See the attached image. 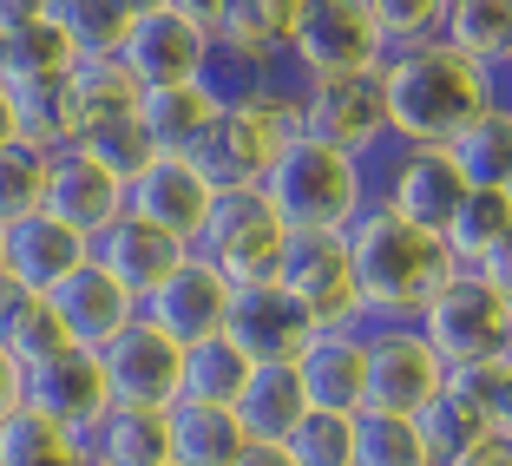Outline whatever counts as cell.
<instances>
[{"mask_svg": "<svg viewBox=\"0 0 512 466\" xmlns=\"http://www.w3.org/2000/svg\"><path fill=\"white\" fill-rule=\"evenodd\" d=\"M381 99H388V145L447 151L499 99V86L473 73L460 53H447L440 40H427L381 60Z\"/></svg>", "mask_w": 512, "mask_h": 466, "instance_id": "1", "label": "cell"}, {"mask_svg": "<svg viewBox=\"0 0 512 466\" xmlns=\"http://www.w3.org/2000/svg\"><path fill=\"white\" fill-rule=\"evenodd\" d=\"M342 237H348L355 296H362V329H375V322H414L421 302L453 276L447 243L414 230V224H401L381 197L342 230Z\"/></svg>", "mask_w": 512, "mask_h": 466, "instance_id": "2", "label": "cell"}, {"mask_svg": "<svg viewBox=\"0 0 512 466\" xmlns=\"http://www.w3.org/2000/svg\"><path fill=\"white\" fill-rule=\"evenodd\" d=\"M263 204L283 230H348L375 204V165L296 132L263 178Z\"/></svg>", "mask_w": 512, "mask_h": 466, "instance_id": "3", "label": "cell"}, {"mask_svg": "<svg viewBox=\"0 0 512 466\" xmlns=\"http://www.w3.org/2000/svg\"><path fill=\"white\" fill-rule=\"evenodd\" d=\"M296 132H302L296 125V86L276 79V86L250 92V99H237V106H217V119L204 125V138H197L184 158L204 171V184H211L217 197L224 191H263L276 151H283Z\"/></svg>", "mask_w": 512, "mask_h": 466, "instance_id": "4", "label": "cell"}, {"mask_svg": "<svg viewBox=\"0 0 512 466\" xmlns=\"http://www.w3.org/2000/svg\"><path fill=\"white\" fill-rule=\"evenodd\" d=\"M414 335L440 355V368H480L493 355H512V296L480 283L473 270H453L434 296L421 302Z\"/></svg>", "mask_w": 512, "mask_h": 466, "instance_id": "5", "label": "cell"}, {"mask_svg": "<svg viewBox=\"0 0 512 466\" xmlns=\"http://www.w3.org/2000/svg\"><path fill=\"white\" fill-rule=\"evenodd\" d=\"M381 60H388V46H381V33H375L368 0H302L283 79L289 86H329V79L381 73Z\"/></svg>", "mask_w": 512, "mask_h": 466, "instance_id": "6", "label": "cell"}, {"mask_svg": "<svg viewBox=\"0 0 512 466\" xmlns=\"http://www.w3.org/2000/svg\"><path fill=\"white\" fill-rule=\"evenodd\" d=\"M283 243H289V230L276 224V211L263 204V191H224L211 204L204 237H197V256H204L230 289H250V283H276Z\"/></svg>", "mask_w": 512, "mask_h": 466, "instance_id": "7", "label": "cell"}, {"mask_svg": "<svg viewBox=\"0 0 512 466\" xmlns=\"http://www.w3.org/2000/svg\"><path fill=\"white\" fill-rule=\"evenodd\" d=\"M276 283L302 302V316L316 322V329H362V296H355L342 230H289Z\"/></svg>", "mask_w": 512, "mask_h": 466, "instance_id": "8", "label": "cell"}, {"mask_svg": "<svg viewBox=\"0 0 512 466\" xmlns=\"http://www.w3.org/2000/svg\"><path fill=\"white\" fill-rule=\"evenodd\" d=\"M362 368H368V407L362 414H401V421H414L447 388V368L414 335V322H375V329H362Z\"/></svg>", "mask_w": 512, "mask_h": 466, "instance_id": "9", "label": "cell"}, {"mask_svg": "<svg viewBox=\"0 0 512 466\" xmlns=\"http://www.w3.org/2000/svg\"><path fill=\"white\" fill-rule=\"evenodd\" d=\"M296 125H302V138H322V145L375 165L381 151H388V99H381V73L329 79V86H296Z\"/></svg>", "mask_w": 512, "mask_h": 466, "instance_id": "10", "label": "cell"}, {"mask_svg": "<svg viewBox=\"0 0 512 466\" xmlns=\"http://www.w3.org/2000/svg\"><path fill=\"white\" fill-rule=\"evenodd\" d=\"M375 197L401 217V224H414V230H427V237L447 243L453 217H460V204H467V184H460V171L447 165V151L388 145L375 158Z\"/></svg>", "mask_w": 512, "mask_h": 466, "instance_id": "11", "label": "cell"}, {"mask_svg": "<svg viewBox=\"0 0 512 466\" xmlns=\"http://www.w3.org/2000/svg\"><path fill=\"white\" fill-rule=\"evenodd\" d=\"M20 407L40 414L46 427H60L66 440H86L112 414V388H106L99 355L92 348H60V355L33 361L27 381H20Z\"/></svg>", "mask_w": 512, "mask_h": 466, "instance_id": "12", "label": "cell"}, {"mask_svg": "<svg viewBox=\"0 0 512 466\" xmlns=\"http://www.w3.org/2000/svg\"><path fill=\"white\" fill-rule=\"evenodd\" d=\"M99 368H106L112 407H145V414H171L184 388V348L165 329H151L145 316H132L106 348H99Z\"/></svg>", "mask_w": 512, "mask_h": 466, "instance_id": "13", "label": "cell"}, {"mask_svg": "<svg viewBox=\"0 0 512 466\" xmlns=\"http://www.w3.org/2000/svg\"><path fill=\"white\" fill-rule=\"evenodd\" d=\"M132 66L138 86H191L204 79V60H211V33L191 20L184 0H138V20H132V40L119 53Z\"/></svg>", "mask_w": 512, "mask_h": 466, "instance_id": "14", "label": "cell"}, {"mask_svg": "<svg viewBox=\"0 0 512 466\" xmlns=\"http://www.w3.org/2000/svg\"><path fill=\"white\" fill-rule=\"evenodd\" d=\"M211 204H217V191L204 184V171L184 151H151L132 171V184H125V217L165 230V237L191 243V250L204 237V224H211Z\"/></svg>", "mask_w": 512, "mask_h": 466, "instance_id": "15", "label": "cell"}, {"mask_svg": "<svg viewBox=\"0 0 512 466\" xmlns=\"http://www.w3.org/2000/svg\"><path fill=\"white\" fill-rule=\"evenodd\" d=\"M316 322L302 316V302L283 283H250L230 289V316H224V342L237 348L250 368H296V355L316 342Z\"/></svg>", "mask_w": 512, "mask_h": 466, "instance_id": "16", "label": "cell"}, {"mask_svg": "<svg viewBox=\"0 0 512 466\" xmlns=\"http://www.w3.org/2000/svg\"><path fill=\"white\" fill-rule=\"evenodd\" d=\"M46 217L53 224H66L73 237L99 243L112 224L125 217V178L119 171H106L92 151L66 145L53 151V178H46Z\"/></svg>", "mask_w": 512, "mask_h": 466, "instance_id": "17", "label": "cell"}, {"mask_svg": "<svg viewBox=\"0 0 512 466\" xmlns=\"http://www.w3.org/2000/svg\"><path fill=\"white\" fill-rule=\"evenodd\" d=\"M138 316L151 322V329H165L178 348H197L211 342V335H224V316H230V283L204 263V256L191 250V263H184L171 283H158L145 296V309Z\"/></svg>", "mask_w": 512, "mask_h": 466, "instance_id": "18", "label": "cell"}, {"mask_svg": "<svg viewBox=\"0 0 512 466\" xmlns=\"http://www.w3.org/2000/svg\"><path fill=\"white\" fill-rule=\"evenodd\" d=\"M92 263L112 276V283L125 289V296L145 309V296L158 283H171V276L191 263V243H178V237H165V230H151V224H138V217H119V224L106 230V237L92 243Z\"/></svg>", "mask_w": 512, "mask_h": 466, "instance_id": "19", "label": "cell"}, {"mask_svg": "<svg viewBox=\"0 0 512 466\" xmlns=\"http://www.w3.org/2000/svg\"><path fill=\"white\" fill-rule=\"evenodd\" d=\"M296 381L309 394V414H362L368 407V368H362V329H322L296 355Z\"/></svg>", "mask_w": 512, "mask_h": 466, "instance_id": "20", "label": "cell"}, {"mask_svg": "<svg viewBox=\"0 0 512 466\" xmlns=\"http://www.w3.org/2000/svg\"><path fill=\"white\" fill-rule=\"evenodd\" d=\"M46 296H53V316H60L66 342H73V348H92V355H99V348H106L112 335L138 316V302L125 296V289L112 283L99 263H79V270L66 276L60 289H46Z\"/></svg>", "mask_w": 512, "mask_h": 466, "instance_id": "21", "label": "cell"}, {"mask_svg": "<svg viewBox=\"0 0 512 466\" xmlns=\"http://www.w3.org/2000/svg\"><path fill=\"white\" fill-rule=\"evenodd\" d=\"M440 46L506 92L512 73V0H440Z\"/></svg>", "mask_w": 512, "mask_h": 466, "instance_id": "22", "label": "cell"}, {"mask_svg": "<svg viewBox=\"0 0 512 466\" xmlns=\"http://www.w3.org/2000/svg\"><path fill=\"white\" fill-rule=\"evenodd\" d=\"M79 263H92V243L73 237L66 224H53V217H20L14 230H7V283L20 289H60L66 276L79 270Z\"/></svg>", "mask_w": 512, "mask_h": 466, "instance_id": "23", "label": "cell"}, {"mask_svg": "<svg viewBox=\"0 0 512 466\" xmlns=\"http://www.w3.org/2000/svg\"><path fill=\"white\" fill-rule=\"evenodd\" d=\"M230 414H237L250 447H289V434L309 421V394H302L296 368H250Z\"/></svg>", "mask_w": 512, "mask_h": 466, "instance_id": "24", "label": "cell"}, {"mask_svg": "<svg viewBox=\"0 0 512 466\" xmlns=\"http://www.w3.org/2000/svg\"><path fill=\"white\" fill-rule=\"evenodd\" d=\"M66 92H73V145H86L92 132L132 119L145 86L132 79V66H125V60H73Z\"/></svg>", "mask_w": 512, "mask_h": 466, "instance_id": "25", "label": "cell"}, {"mask_svg": "<svg viewBox=\"0 0 512 466\" xmlns=\"http://www.w3.org/2000/svg\"><path fill=\"white\" fill-rule=\"evenodd\" d=\"M447 165L460 171L467 191H506V178H512V99L506 92L447 145Z\"/></svg>", "mask_w": 512, "mask_h": 466, "instance_id": "26", "label": "cell"}, {"mask_svg": "<svg viewBox=\"0 0 512 466\" xmlns=\"http://www.w3.org/2000/svg\"><path fill=\"white\" fill-rule=\"evenodd\" d=\"M86 466H171V434L165 414H145V407H112L106 421L79 440Z\"/></svg>", "mask_w": 512, "mask_h": 466, "instance_id": "27", "label": "cell"}, {"mask_svg": "<svg viewBox=\"0 0 512 466\" xmlns=\"http://www.w3.org/2000/svg\"><path fill=\"white\" fill-rule=\"evenodd\" d=\"M211 119H217V99H211V86H204V79H191V86H151V92H138V125H145V145L151 151H191Z\"/></svg>", "mask_w": 512, "mask_h": 466, "instance_id": "28", "label": "cell"}, {"mask_svg": "<svg viewBox=\"0 0 512 466\" xmlns=\"http://www.w3.org/2000/svg\"><path fill=\"white\" fill-rule=\"evenodd\" d=\"M46 20L66 33L73 60H119L132 40L138 0H46Z\"/></svg>", "mask_w": 512, "mask_h": 466, "instance_id": "29", "label": "cell"}, {"mask_svg": "<svg viewBox=\"0 0 512 466\" xmlns=\"http://www.w3.org/2000/svg\"><path fill=\"white\" fill-rule=\"evenodd\" d=\"M165 434H171V466H237L250 447L230 407H197V401L171 407Z\"/></svg>", "mask_w": 512, "mask_h": 466, "instance_id": "30", "label": "cell"}, {"mask_svg": "<svg viewBox=\"0 0 512 466\" xmlns=\"http://www.w3.org/2000/svg\"><path fill=\"white\" fill-rule=\"evenodd\" d=\"M302 0H224V20H217V40L250 53V60H289V40H296Z\"/></svg>", "mask_w": 512, "mask_h": 466, "instance_id": "31", "label": "cell"}, {"mask_svg": "<svg viewBox=\"0 0 512 466\" xmlns=\"http://www.w3.org/2000/svg\"><path fill=\"white\" fill-rule=\"evenodd\" d=\"M0 348H7L20 368H33V361L73 348V342H66V329H60V316H53V296L20 289V283L0 276Z\"/></svg>", "mask_w": 512, "mask_h": 466, "instance_id": "32", "label": "cell"}, {"mask_svg": "<svg viewBox=\"0 0 512 466\" xmlns=\"http://www.w3.org/2000/svg\"><path fill=\"white\" fill-rule=\"evenodd\" d=\"M60 73H73V46L46 20V0H40V14L0 40V86H33V79H60Z\"/></svg>", "mask_w": 512, "mask_h": 466, "instance_id": "33", "label": "cell"}, {"mask_svg": "<svg viewBox=\"0 0 512 466\" xmlns=\"http://www.w3.org/2000/svg\"><path fill=\"white\" fill-rule=\"evenodd\" d=\"M14 92V125H20V145L33 151H66L73 145V92L60 79H33V86H7Z\"/></svg>", "mask_w": 512, "mask_h": 466, "instance_id": "34", "label": "cell"}, {"mask_svg": "<svg viewBox=\"0 0 512 466\" xmlns=\"http://www.w3.org/2000/svg\"><path fill=\"white\" fill-rule=\"evenodd\" d=\"M243 381H250V361H243L237 348L224 342V335H211V342L184 348V388H178V401H197V407H237Z\"/></svg>", "mask_w": 512, "mask_h": 466, "instance_id": "35", "label": "cell"}, {"mask_svg": "<svg viewBox=\"0 0 512 466\" xmlns=\"http://www.w3.org/2000/svg\"><path fill=\"white\" fill-rule=\"evenodd\" d=\"M499 243H512V211H506V197H499V191H467V204H460V217H453V230H447L453 270H473V263H486Z\"/></svg>", "mask_w": 512, "mask_h": 466, "instance_id": "36", "label": "cell"}, {"mask_svg": "<svg viewBox=\"0 0 512 466\" xmlns=\"http://www.w3.org/2000/svg\"><path fill=\"white\" fill-rule=\"evenodd\" d=\"M414 427H421V440H427V453H434V466H447V460H460L467 447H480L486 434H499L493 421H486L473 401H460L453 388H440V401H427L421 414H414Z\"/></svg>", "mask_w": 512, "mask_h": 466, "instance_id": "37", "label": "cell"}, {"mask_svg": "<svg viewBox=\"0 0 512 466\" xmlns=\"http://www.w3.org/2000/svg\"><path fill=\"white\" fill-rule=\"evenodd\" d=\"M46 178H53V151H33V145L0 151V230L46 211Z\"/></svg>", "mask_w": 512, "mask_h": 466, "instance_id": "38", "label": "cell"}, {"mask_svg": "<svg viewBox=\"0 0 512 466\" xmlns=\"http://www.w3.org/2000/svg\"><path fill=\"white\" fill-rule=\"evenodd\" d=\"M355 466H434V453L401 414H355Z\"/></svg>", "mask_w": 512, "mask_h": 466, "instance_id": "39", "label": "cell"}, {"mask_svg": "<svg viewBox=\"0 0 512 466\" xmlns=\"http://www.w3.org/2000/svg\"><path fill=\"white\" fill-rule=\"evenodd\" d=\"M0 466H86V453H79V440H66L60 427H46L40 414L20 407L0 427Z\"/></svg>", "mask_w": 512, "mask_h": 466, "instance_id": "40", "label": "cell"}, {"mask_svg": "<svg viewBox=\"0 0 512 466\" xmlns=\"http://www.w3.org/2000/svg\"><path fill=\"white\" fill-rule=\"evenodd\" d=\"M289 460L296 466H355V421L348 414H309L289 434Z\"/></svg>", "mask_w": 512, "mask_h": 466, "instance_id": "41", "label": "cell"}, {"mask_svg": "<svg viewBox=\"0 0 512 466\" xmlns=\"http://www.w3.org/2000/svg\"><path fill=\"white\" fill-rule=\"evenodd\" d=\"M368 14H375V33L388 53L440 40V0H368Z\"/></svg>", "mask_w": 512, "mask_h": 466, "instance_id": "42", "label": "cell"}, {"mask_svg": "<svg viewBox=\"0 0 512 466\" xmlns=\"http://www.w3.org/2000/svg\"><path fill=\"white\" fill-rule=\"evenodd\" d=\"M20 381H27V368H20V361L0 348V427L20 414Z\"/></svg>", "mask_w": 512, "mask_h": 466, "instance_id": "43", "label": "cell"}, {"mask_svg": "<svg viewBox=\"0 0 512 466\" xmlns=\"http://www.w3.org/2000/svg\"><path fill=\"white\" fill-rule=\"evenodd\" d=\"M447 466H512V440L506 434H486L480 447H467L460 460H447Z\"/></svg>", "mask_w": 512, "mask_h": 466, "instance_id": "44", "label": "cell"}, {"mask_svg": "<svg viewBox=\"0 0 512 466\" xmlns=\"http://www.w3.org/2000/svg\"><path fill=\"white\" fill-rule=\"evenodd\" d=\"M473 276H480V283H493L499 296H512V243H499L486 263H473Z\"/></svg>", "mask_w": 512, "mask_h": 466, "instance_id": "45", "label": "cell"}, {"mask_svg": "<svg viewBox=\"0 0 512 466\" xmlns=\"http://www.w3.org/2000/svg\"><path fill=\"white\" fill-rule=\"evenodd\" d=\"M33 14H40V0H0V40H7V33H20Z\"/></svg>", "mask_w": 512, "mask_h": 466, "instance_id": "46", "label": "cell"}, {"mask_svg": "<svg viewBox=\"0 0 512 466\" xmlns=\"http://www.w3.org/2000/svg\"><path fill=\"white\" fill-rule=\"evenodd\" d=\"M237 466H296V460H289V447H243Z\"/></svg>", "mask_w": 512, "mask_h": 466, "instance_id": "47", "label": "cell"}, {"mask_svg": "<svg viewBox=\"0 0 512 466\" xmlns=\"http://www.w3.org/2000/svg\"><path fill=\"white\" fill-rule=\"evenodd\" d=\"M7 145H20V125H14V92L0 86V151Z\"/></svg>", "mask_w": 512, "mask_h": 466, "instance_id": "48", "label": "cell"}, {"mask_svg": "<svg viewBox=\"0 0 512 466\" xmlns=\"http://www.w3.org/2000/svg\"><path fill=\"white\" fill-rule=\"evenodd\" d=\"M493 427L512 440V368H506V388H499V407H493Z\"/></svg>", "mask_w": 512, "mask_h": 466, "instance_id": "49", "label": "cell"}, {"mask_svg": "<svg viewBox=\"0 0 512 466\" xmlns=\"http://www.w3.org/2000/svg\"><path fill=\"white\" fill-rule=\"evenodd\" d=\"M0 276H7V230H0Z\"/></svg>", "mask_w": 512, "mask_h": 466, "instance_id": "50", "label": "cell"}, {"mask_svg": "<svg viewBox=\"0 0 512 466\" xmlns=\"http://www.w3.org/2000/svg\"><path fill=\"white\" fill-rule=\"evenodd\" d=\"M499 197H506V211H512V178H506V191H499Z\"/></svg>", "mask_w": 512, "mask_h": 466, "instance_id": "51", "label": "cell"}, {"mask_svg": "<svg viewBox=\"0 0 512 466\" xmlns=\"http://www.w3.org/2000/svg\"><path fill=\"white\" fill-rule=\"evenodd\" d=\"M506 92H512V73H506Z\"/></svg>", "mask_w": 512, "mask_h": 466, "instance_id": "52", "label": "cell"}, {"mask_svg": "<svg viewBox=\"0 0 512 466\" xmlns=\"http://www.w3.org/2000/svg\"><path fill=\"white\" fill-rule=\"evenodd\" d=\"M506 99H512V92H506Z\"/></svg>", "mask_w": 512, "mask_h": 466, "instance_id": "53", "label": "cell"}]
</instances>
